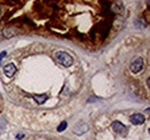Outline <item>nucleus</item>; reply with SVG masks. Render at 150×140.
Listing matches in <instances>:
<instances>
[{"mask_svg":"<svg viewBox=\"0 0 150 140\" xmlns=\"http://www.w3.org/2000/svg\"><path fill=\"white\" fill-rule=\"evenodd\" d=\"M129 121L132 122V124H135V125H140V124H143L146 118L142 114H133L131 117H129Z\"/></svg>","mask_w":150,"mask_h":140,"instance_id":"6","label":"nucleus"},{"mask_svg":"<svg viewBox=\"0 0 150 140\" xmlns=\"http://www.w3.org/2000/svg\"><path fill=\"white\" fill-rule=\"evenodd\" d=\"M143 67H144L143 59L137 57V59L133 60V62H132L131 66H129V69H131V71L133 72V74H139L141 70L143 69Z\"/></svg>","mask_w":150,"mask_h":140,"instance_id":"2","label":"nucleus"},{"mask_svg":"<svg viewBox=\"0 0 150 140\" xmlns=\"http://www.w3.org/2000/svg\"><path fill=\"white\" fill-rule=\"evenodd\" d=\"M88 130H89V125L84 122L77 123L74 126V129H73V131H74L76 134H83V133H86Z\"/></svg>","mask_w":150,"mask_h":140,"instance_id":"4","label":"nucleus"},{"mask_svg":"<svg viewBox=\"0 0 150 140\" xmlns=\"http://www.w3.org/2000/svg\"><path fill=\"white\" fill-rule=\"evenodd\" d=\"M34 99H35V101L37 102L38 105H43L47 100V95L46 94H35Z\"/></svg>","mask_w":150,"mask_h":140,"instance_id":"7","label":"nucleus"},{"mask_svg":"<svg viewBox=\"0 0 150 140\" xmlns=\"http://www.w3.org/2000/svg\"><path fill=\"white\" fill-rule=\"evenodd\" d=\"M23 137H24V134H19V136H18V139H21V138H23Z\"/></svg>","mask_w":150,"mask_h":140,"instance_id":"10","label":"nucleus"},{"mask_svg":"<svg viewBox=\"0 0 150 140\" xmlns=\"http://www.w3.org/2000/svg\"><path fill=\"white\" fill-rule=\"evenodd\" d=\"M0 14H1V9H0Z\"/></svg>","mask_w":150,"mask_h":140,"instance_id":"11","label":"nucleus"},{"mask_svg":"<svg viewBox=\"0 0 150 140\" xmlns=\"http://www.w3.org/2000/svg\"><path fill=\"white\" fill-rule=\"evenodd\" d=\"M7 55V53H6V51H4V52L0 53V62H1V59L4 57V56H6Z\"/></svg>","mask_w":150,"mask_h":140,"instance_id":"9","label":"nucleus"},{"mask_svg":"<svg viewBox=\"0 0 150 140\" xmlns=\"http://www.w3.org/2000/svg\"><path fill=\"white\" fill-rule=\"evenodd\" d=\"M15 72H16V67H15V64H13V63H8V64H6L5 67H4V74L7 76V77H13L14 75H15Z\"/></svg>","mask_w":150,"mask_h":140,"instance_id":"5","label":"nucleus"},{"mask_svg":"<svg viewBox=\"0 0 150 140\" xmlns=\"http://www.w3.org/2000/svg\"><path fill=\"white\" fill-rule=\"evenodd\" d=\"M56 59L64 66V67H71L74 62L73 57L66 52H58L56 53Z\"/></svg>","mask_w":150,"mask_h":140,"instance_id":"1","label":"nucleus"},{"mask_svg":"<svg viewBox=\"0 0 150 140\" xmlns=\"http://www.w3.org/2000/svg\"><path fill=\"white\" fill-rule=\"evenodd\" d=\"M112 129L114 130V132H117V133H119L121 136H125L127 133V127L119 121H114L112 123Z\"/></svg>","mask_w":150,"mask_h":140,"instance_id":"3","label":"nucleus"},{"mask_svg":"<svg viewBox=\"0 0 150 140\" xmlns=\"http://www.w3.org/2000/svg\"><path fill=\"white\" fill-rule=\"evenodd\" d=\"M66 127H67V123L62 122L59 126H58V129H57V130H58L59 132H61V131H65V130H66Z\"/></svg>","mask_w":150,"mask_h":140,"instance_id":"8","label":"nucleus"}]
</instances>
